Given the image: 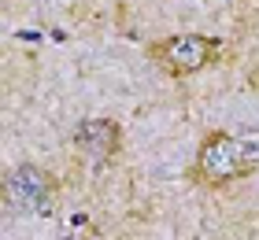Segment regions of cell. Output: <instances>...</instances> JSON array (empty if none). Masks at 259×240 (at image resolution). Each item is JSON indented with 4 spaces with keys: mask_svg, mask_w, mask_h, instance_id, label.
<instances>
[{
    "mask_svg": "<svg viewBox=\"0 0 259 240\" xmlns=\"http://www.w3.org/2000/svg\"><path fill=\"white\" fill-rule=\"evenodd\" d=\"M215 56H219V41L207 33H170V37L148 44V59L170 78H189L207 63H215Z\"/></svg>",
    "mask_w": 259,
    "mask_h": 240,
    "instance_id": "obj_1",
    "label": "cell"
},
{
    "mask_svg": "<svg viewBox=\"0 0 259 240\" xmlns=\"http://www.w3.org/2000/svg\"><path fill=\"white\" fill-rule=\"evenodd\" d=\"M196 181L204 185H230L244 177V163H241V140L237 133H226V129H215L200 140L196 148Z\"/></svg>",
    "mask_w": 259,
    "mask_h": 240,
    "instance_id": "obj_2",
    "label": "cell"
},
{
    "mask_svg": "<svg viewBox=\"0 0 259 240\" xmlns=\"http://www.w3.org/2000/svg\"><path fill=\"white\" fill-rule=\"evenodd\" d=\"M8 200L19 203V207H37V211H49L52 203V192H56V177L49 170H41V166L33 163H22L15 170L8 174Z\"/></svg>",
    "mask_w": 259,
    "mask_h": 240,
    "instance_id": "obj_3",
    "label": "cell"
},
{
    "mask_svg": "<svg viewBox=\"0 0 259 240\" xmlns=\"http://www.w3.org/2000/svg\"><path fill=\"white\" fill-rule=\"evenodd\" d=\"M122 144V129L111 118H85L74 129V148L89 159H111Z\"/></svg>",
    "mask_w": 259,
    "mask_h": 240,
    "instance_id": "obj_4",
    "label": "cell"
},
{
    "mask_svg": "<svg viewBox=\"0 0 259 240\" xmlns=\"http://www.w3.org/2000/svg\"><path fill=\"white\" fill-rule=\"evenodd\" d=\"M241 163H244V177L259 170V129H241Z\"/></svg>",
    "mask_w": 259,
    "mask_h": 240,
    "instance_id": "obj_5",
    "label": "cell"
},
{
    "mask_svg": "<svg viewBox=\"0 0 259 240\" xmlns=\"http://www.w3.org/2000/svg\"><path fill=\"white\" fill-rule=\"evenodd\" d=\"M248 81H252V89H259V70H252V78H248Z\"/></svg>",
    "mask_w": 259,
    "mask_h": 240,
    "instance_id": "obj_6",
    "label": "cell"
}]
</instances>
